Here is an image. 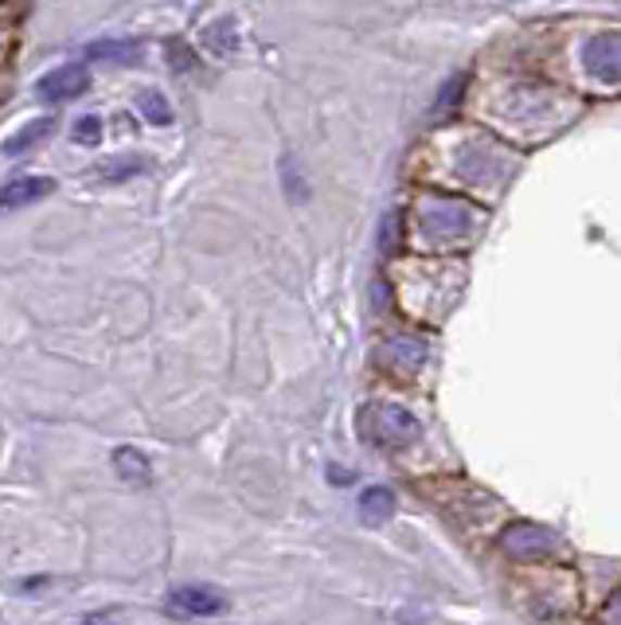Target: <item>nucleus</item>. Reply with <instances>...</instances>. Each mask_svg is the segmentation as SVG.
Instances as JSON below:
<instances>
[{
	"instance_id": "dca6fc26",
	"label": "nucleus",
	"mask_w": 621,
	"mask_h": 625,
	"mask_svg": "<svg viewBox=\"0 0 621 625\" xmlns=\"http://www.w3.org/2000/svg\"><path fill=\"white\" fill-rule=\"evenodd\" d=\"M78 625H117V610H98V614L83 617Z\"/></svg>"
},
{
	"instance_id": "9d476101",
	"label": "nucleus",
	"mask_w": 621,
	"mask_h": 625,
	"mask_svg": "<svg viewBox=\"0 0 621 625\" xmlns=\"http://www.w3.org/2000/svg\"><path fill=\"white\" fill-rule=\"evenodd\" d=\"M114 469H117V477L129 481V485H149V477H153V473H149V458L134 446L114 449Z\"/></svg>"
},
{
	"instance_id": "2eb2a0df",
	"label": "nucleus",
	"mask_w": 621,
	"mask_h": 625,
	"mask_svg": "<svg viewBox=\"0 0 621 625\" xmlns=\"http://www.w3.org/2000/svg\"><path fill=\"white\" fill-rule=\"evenodd\" d=\"M603 625H621V590H613L610 602L603 605Z\"/></svg>"
},
{
	"instance_id": "1a4fd4ad",
	"label": "nucleus",
	"mask_w": 621,
	"mask_h": 625,
	"mask_svg": "<svg viewBox=\"0 0 621 625\" xmlns=\"http://www.w3.org/2000/svg\"><path fill=\"white\" fill-rule=\"evenodd\" d=\"M395 505L398 500L388 485H371L359 493V516H364V524H388L395 516Z\"/></svg>"
},
{
	"instance_id": "f8f14e48",
	"label": "nucleus",
	"mask_w": 621,
	"mask_h": 625,
	"mask_svg": "<svg viewBox=\"0 0 621 625\" xmlns=\"http://www.w3.org/2000/svg\"><path fill=\"white\" fill-rule=\"evenodd\" d=\"M43 129H51V122H48V117H43V122H31V126L28 129H24V133H20V137H12V141H4V153H20V149H28L31 145V141H39V137H43Z\"/></svg>"
},
{
	"instance_id": "39448f33",
	"label": "nucleus",
	"mask_w": 621,
	"mask_h": 625,
	"mask_svg": "<svg viewBox=\"0 0 621 625\" xmlns=\"http://www.w3.org/2000/svg\"><path fill=\"white\" fill-rule=\"evenodd\" d=\"M583 63L591 71V78L618 87L621 82V31H598L594 39H586Z\"/></svg>"
},
{
	"instance_id": "f03ea898",
	"label": "nucleus",
	"mask_w": 621,
	"mask_h": 625,
	"mask_svg": "<svg viewBox=\"0 0 621 625\" xmlns=\"http://www.w3.org/2000/svg\"><path fill=\"white\" fill-rule=\"evenodd\" d=\"M356 426L359 438L379 449H407L422 438V426H418L415 414L407 407H395V403H368V407H359Z\"/></svg>"
},
{
	"instance_id": "f257e3e1",
	"label": "nucleus",
	"mask_w": 621,
	"mask_h": 625,
	"mask_svg": "<svg viewBox=\"0 0 621 625\" xmlns=\"http://www.w3.org/2000/svg\"><path fill=\"white\" fill-rule=\"evenodd\" d=\"M481 224V212L466 200H442V195H430L418 207V227H422V239L434 246H457L466 243L469 234Z\"/></svg>"
},
{
	"instance_id": "423d86ee",
	"label": "nucleus",
	"mask_w": 621,
	"mask_h": 625,
	"mask_svg": "<svg viewBox=\"0 0 621 625\" xmlns=\"http://www.w3.org/2000/svg\"><path fill=\"white\" fill-rule=\"evenodd\" d=\"M376 360L388 371H395V375H415L422 368V360H427V344L418 336H391V341L379 344Z\"/></svg>"
},
{
	"instance_id": "0eeeda50",
	"label": "nucleus",
	"mask_w": 621,
	"mask_h": 625,
	"mask_svg": "<svg viewBox=\"0 0 621 625\" xmlns=\"http://www.w3.org/2000/svg\"><path fill=\"white\" fill-rule=\"evenodd\" d=\"M90 87V71L83 67H59L51 75L39 78V98H48V102H67V98H78L83 90Z\"/></svg>"
},
{
	"instance_id": "20e7f679",
	"label": "nucleus",
	"mask_w": 621,
	"mask_h": 625,
	"mask_svg": "<svg viewBox=\"0 0 621 625\" xmlns=\"http://www.w3.org/2000/svg\"><path fill=\"white\" fill-rule=\"evenodd\" d=\"M165 610L173 617H219L227 614V595L215 590V586L188 583V586H176L173 595L165 598Z\"/></svg>"
},
{
	"instance_id": "9b49d317",
	"label": "nucleus",
	"mask_w": 621,
	"mask_h": 625,
	"mask_svg": "<svg viewBox=\"0 0 621 625\" xmlns=\"http://www.w3.org/2000/svg\"><path fill=\"white\" fill-rule=\"evenodd\" d=\"M90 59H114V63H134L137 55H141V43L137 39H114V43H94V48L87 51Z\"/></svg>"
},
{
	"instance_id": "6e6552de",
	"label": "nucleus",
	"mask_w": 621,
	"mask_h": 625,
	"mask_svg": "<svg viewBox=\"0 0 621 625\" xmlns=\"http://www.w3.org/2000/svg\"><path fill=\"white\" fill-rule=\"evenodd\" d=\"M51 188H55L51 176H24V180H12V184L0 192V204L28 207V204H36V200H43V195H51Z\"/></svg>"
},
{
	"instance_id": "4468645a",
	"label": "nucleus",
	"mask_w": 621,
	"mask_h": 625,
	"mask_svg": "<svg viewBox=\"0 0 621 625\" xmlns=\"http://www.w3.org/2000/svg\"><path fill=\"white\" fill-rule=\"evenodd\" d=\"M141 110H149V117H153V122H168V106H165V98H161V94L141 98Z\"/></svg>"
},
{
	"instance_id": "7ed1b4c3",
	"label": "nucleus",
	"mask_w": 621,
	"mask_h": 625,
	"mask_svg": "<svg viewBox=\"0 0 621 625\" xmlns=\"http://www.w3.org/2000/svg\"><path fill=\"white\" fill-rule=\"evenodd\" d=\"M500 551L512 559H559L567 556V539L535 520H512L500 532Z\"/></svg>"
},
{
	"instance_id": "ddd939ff",
	"label": "nucleus",
	"mask_w": 621,
	"mask_h": 625,
	"mask_svg": "<svg viewBox=\"0 0 621 625\" xmlns=\"http://www.w3.org/2000/svg\"><path fill=\"white\" fill-rule=\"evenodd\" d=\"M98 129H102V122L98 117H83V122H75V141L78 145H98Z\"/></svg>"
}]
</instances>
